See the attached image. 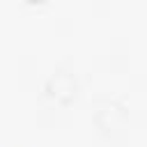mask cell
Returning a JSON list of instances; mask_svg holds the SVG:
<instances>
[{
    "label": "cell",
    "mask_w": 147,
    "mask_h": 147,
    "mask_svg": "<svg viewBox=\"0 0 147 147\" xmlns=\"http://www.w3.org/2000/svg\"><path fill=\"white\" fill-rule=\"evenodd\" d=\"M46 92H48L53 99H57V101H69V99H74V94H76V78H74L69 71L57 69V71H53L51 78L46 80Z\"/></svg>",
    "instance_id": "6da1fadb"
},
{
    "label": "cell",
    "mask_w": 147,
    "mask_h": 147,
    "mask_svg": "<svg viewBox=\"0 0 147 147\" xmlns=\"http://www.w3.org/2000/svg\"><path fill=\"white\" fill-rule=\"evenodd\" d=\"M94 119H96V124H99L103 131H113V129H117V126L124 124L126 113H124V108H122L117 101H101V103L96 106Z\"/></svg>",
    "instance_id": "7a4b0ae2"
}]
</instances>
